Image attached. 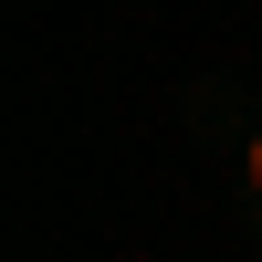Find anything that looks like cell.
I'll list each match as a JSON object with an SVG mask.
<instances>
[{
  "label": "cell",
  "mask_w": 262,
  "mask_h": 262,
  "mask_svg": "<svg viewBox=\"0 0 262 262\" xmlns=\"http://www.w3.org/2000/svg\"><path fill=\"white\" fill-rule=\"evenodd\" d=\"M242 179H252V200H262V137H252V147H242Z\"/></svg>",
  "instance_id": "obj_1"
}]
</instances>
